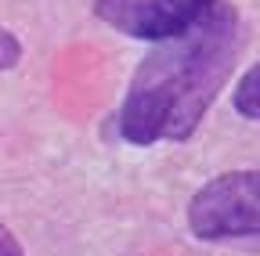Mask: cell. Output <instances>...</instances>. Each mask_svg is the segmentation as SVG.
Instances as JSON below:
<instances>
[{"mask_svg": "<svg viewBox=\"0 0 260 256\" xmlns=\"http://www.w3.org/2000/svg\"><path fill=\"white\" fill-rule=\"evenodd\" d=\"M199 242H260V170H232L206 180L188 202Z\"/></svg>", "mask_w": 260, "mask_h": 256, "instance_id": "7a4b0ae2", "label": "cell"}, {"mask_svg": "<svg viewBox=\"0 0 260 256\" xmlns=\"http://www.w3.org/2000/svg\"><path fill=\"white\" fill-rule=\"evenodd\" d=\"M0 256H25L22 242L15 238V231L8 228V224H0Z\"/></svg>", "mask_w": 260, "mask_h": 256, "instance_id": "8992f818", "label": "cell"}, {"mask_svg": "<svg viewBox=\"0 0 260 256\" xmlns=\"http://www.w3.org/2000/svg\"><path fill=\"white\" fill-rule=\"evenodd\" d=\"M18 61H22V44H18V36L11 33V29L0 25V72H4V69H15Z\"/></svg>", "mask_w": 260, "mask_h": 256, "instance_id": "5b68a950", "label": "cell"}, {"mask_svg": "<svg viewBox=\"0 0 260 256\" xmlns=\"http://www.w3.org/2000/svg\"><path fill=\"white\" fill-rule=\"evenodd\" d=\"M242 54V22L235 4H217L191 29L159 40V47L130 76L126 98L116 112V130L126 144L188 141Z\"/></svg>", "mask_w": 260, "mask_h": 256, "instance_id": "6da1fadb", "label": "cell"}, {"mask_svg": "<svg viewBox=\"0 0 260 256\" xmlns=\"http://www.w3.org/2000/svg\"><path fill=\"white\" fill-rule=\"evenodd\" d=\"M217 0H94V15L134 40H170L191 29Z\"/></svg>", "mask_w": 260, "mask_h": 256, "instance_id": "3957f363", "label": "cell"}, {"mask_svg": "<svg viewBox=\"0 0 260 256\" xmlns=\"http://www.w3.org/2000/svg\"><path fill=\"white\" fill-rule=\"evenodd\" d=\"M232 101H235V112H239L242 119L260 123V61H256V65H249V69L242 72V80L235 83Z\"/></svg>", "mask_w": 260, "mask_h": 256, "instance_id": "277c9868", "label": "cell"}]
</instances>
